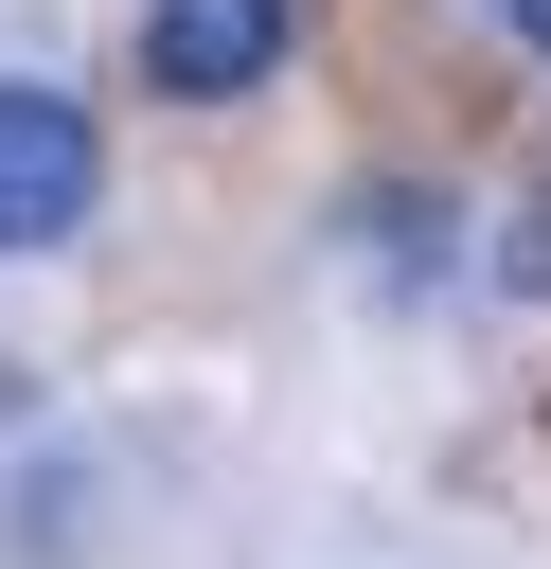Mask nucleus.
I'll list each match as a JSON object with an SVG mask.
<instances>
[{
	"label": "nucleus",
	"mask_w": 551,
	"mask_h": 569,
	"mask_svg": "<svg viewBox=\"0 0 551 569\" xmlns=\"http://www.w3.org/2000/svg\"><path fill=\"white\" fill-rule=\"evenodd\" d=\"M302 53V0H142V89L160 107H249Z\"/></svg>",
	"instance_id": "nucleus-2"
},
{
	"label": "nucleus",
	"mask_w": 551,
	"mask_h": 569,
	"mask_svg": "<svg viewBox=\"0 0 551 569\" xmlns=\"http://www.w3.org/2000/svg\"><path fill=\"white\" fill-rule=\"evenodd\" d=\"M498 36H515V53H551V0H498Z\"/></svg>",
	"instance_id": "nucleus-4"
},
{
	"label": "nucleus",
	"mask_w": 551,
	"mask_h": 569,
	"mask_svg": "<svg viewBox=\"0 0 551 569\" xmlns=\"http://www.w3.org/2000/svg\"><path fill=\"white\" fill-rule=\"evenodd\" d=\"M107 196V124L53 71H0V249H71Z\"/></svg>",
	"instance_id": "nucleus-1"
},
{
	"label": "nucleus",
	"mask_w": 551,
	"mask_h": 569,
	"mask_svg": "<svg viewBox=\"0 0 551 569\" xmlns=\"http://www.w3.org/2000/svg\"><path fill=\"white\" fill-rule=\"evenodd\" d=\"M498 284H515V302H551V178L498 213Z\"/></svg>",
	"instance_id": "nucleus-3"
}]
</instances>
